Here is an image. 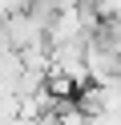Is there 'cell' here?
Masks as SVG:
<instances>
[{
	"label": "cell",
	"instance_id": "6da1fadb",
	"mask_svg": "<svg viewBox=\"0 0 121 125\" xmlns=\"http://www.w3.org/2000/svg\"><path fill=\"white\" fill-rule=\"evenodd\" d=\"M85 69H89V85H109L121 77V52L109 44L105 32H97L85 44Z\"/></svg>",
	"mask_w": 121,
	"mask_h": 125
}]
</instances>
